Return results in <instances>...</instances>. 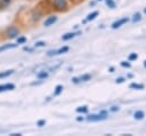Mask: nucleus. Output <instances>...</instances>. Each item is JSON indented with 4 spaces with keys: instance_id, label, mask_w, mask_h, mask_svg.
<instances>
[{
    "instance_id": "15",
    "label": "nucleus",
    "mask_w": 146,
    "mask_h": 136,
    "mask_svg": "<svg viewBox=\"0 0 146 136\" xmlns=\"http://www.w3.org/2000/svg\"><path fill=\"white\" fill-rule=\"evenodd\" d=\"M10 3V0H0V8H5Z\"/></svg>"
},
{
    "instance_id": "13",
    "label": "nucleus",
    "mask_w": 146,
    "mask_h": 136,
    "mask_svg": "<svg viewBox=\"0 0 146 136\" xmlns=\"http://www.w3.org/2000/svg\"><path fill=\"white\" fill-rule=\"evenodd\" d=\"M74 37H75L74 33H66V34H64V35L62 37V39H63V40H70V39L74 38Z\"/></svg>"
},
{
    "instance_id": "30",
    "label": "nucleus",
    "mask_w": 146,
    "mask_h": 136,
    "mask_svg": "<svg viewBox=\"0 0 146 136\" xmlns=\"http://www.w3.org/2000/svg\"><path fill=\"white\" fill-rule=\"evenodd\" d=\"M76 120H78V121H82L83 118H82V117H79V118H76Z\"/></svg>"
},
{
    "instance_id": "5",
    "label": "nucleus",
    "mask_w": 146,
    "mask_h": 136,
    "mask_svg": "<svg viewBox=\"0 0 146 136\" xmlns=\"http://www.w3.org/2000/svg\"><path fill=\"white\" fill-rule=\"evenodd\" d=\"M57 21V16H50L44 21V26H50L51 24H54Z\"/></svg>"
},
{
    "instance_id": "8",
    "label": "nucleus",
    "mask_w": 146,
    "mask_h": 136,
    "mask_svg": "<svg viewBox=\"0 0 146 136\" xmlns=\"http://www.w3.org/2000/svg\"><path fill=\"white\" fill-rule=\"evenodd\" d=\"M129 87H130L131 89H144V85H141V83H136V82L130 83Z\"/></svg>"
},
{
    "instance_id": "32",
    "label": "nucleus",
    "mask_w": 146,
    "mask_h": 136,
    "mask_svg": "<svg viewBox=\"0 0 146 136\" xmlns=\"http://www.w3.org/2000/svg\"><path fill=\"white\" fill-rule=\"evenodd\" d=\"M144 66H145V67H146V61H145V62H144Z\"/></svg>"
},
{
    "instance_id": "27",
    "label": "nucleus",
    "mask_w": 146,
    "mask_h": 136,
    "mask_svg": "<svg viewBox=\"0 0 146 136\" xmlns=\"http://www.w3.org/2000/svg\"><path fill=\"white\" fill-rule=\"evenodd\" d=\"M48 56H52V55H56V50H50V51H48V54H47Z\"/></svg>"
},
{
    "instance_id": "3",
    "label": "nucleus",
    "mask_w": 146,
    "mask_h": 136,
    "mask_svg": "<svg viewBox=\"0 0 146 136\" xmlns=\"http://www.w3.org/2000/svg\"><path fill=\"white\" fill-rule=\"evenodd\" d=\"M128 21H129L128 17H123V18H121V19H119V21H115V22L112 24V29H117V27H120L121 25L125 24Z\"/></svg>"
},
{
    "instance_id": "18",
    "label": "nucleus",
    "mask_w": 146,
    "mask_h": 136,
    "mask_svg": "<svg viewBox=\"0 0 146 136\" xmlns=\"http://www.w3.org/2000/svg\"><path fill=\"white\" fill-rule=\"evenodd\" d=\"M47 77H48V73H47V72H44V71H43V72L38 73V78H39V79H46Z\"/></svg>"
},
{
    "instance_id": "1",
    "label": "nucleus",
    "mask_w": 146,
    "mask_h": 136,
    "mask_svg": "<svg viewBox=\"0 0 146 136\" xmlns=\"http://www.w3.org/2000/svg\"><path fill=\"white\" fill-rule=\"evenodd\" d=\"M54 7L59 10V11H63V10H66L67 8V2L66 0H54Z\"/></svg>"
},
{
    "instance_id": "34",
    "label": "nucleus",
    "mask_w": 146,
    "mask_h": 136,
    "mask_svg": "<svg viewBox=\"0 0 146 136\" xmlns=\"http://www.w3.org/2000/svg\"><path fill=\"white\" fill-rule=\"evenodd\" d=\"M99 1H100V0H99Z\"/></svg>"
},
{
    "instance_id": "10",
    "label": "nucleus",
    "mask_w": 146,
    "mask_h": 136,
    "mask_svg": "<svg viewBox=\"0 0 146 136\" xmlns=\"http://www.w3.org/2000/svg\"><path fill=\"white\" fill-rule=\"evenodd\" d=\"M16 46H17V43H16V45H14V43H10V45H5V46L0 47V53H1V51H3V50H6V49L14 48V47H16Z\"/></svg>"
},
{
    "instance_id": "33",
    "label": "nucleus",
    "mask_w": 146,
    "mask_h": 136,
    "mask_svg": "<svg viewBox=\"0 0 146 136\" xmlns=\"http://www.w3.org/2000/svg\"><path fill=\"white\" fill-rule=\"evenodd\" d=\"M144 13H145V14H146V8H145V9H144Z\"/></svg>"
},
{
    "instance_id": "31",
    "label": "nucleus",
    "mask_w": 146,
    "mask_h": 136,
    "mask_svg": "<svg viewBox=\"0 0 146 136\" xmlns=\"http://www.w3.org/2000/svg\"><path fill=\"white\" fill-rule=\"evenodd\" d=\"M110 72H114V67H110Z\"/></svg>"
},
{
    "instance_id": "26",
    "label": "nucleus",
    "mask_w": 146,
    "mask_h": 136,
    "mask_svg": "<svg viewBox=\"0 0 146 136\" xmlns=\"http://www.w3.org/2000/svg\"><path fill=\"white\" fill-rule=\"evenodd\" d=\"M115 81H116V83H121V82L124 81V78H121V77H120V78H117Z\"/></svg>"
},
{
    "instance_id": "24",
    "label": "nucleus",
    "mask_w": 146,
    "mask_h": 136,
    "mask_svg": "<svg viewBox=\"0 0 146 136\" xmlns=\"http://www.w3.org/2000/svg\"><path fill=\"white\" fill-rule=\"evenodd\" d=\"M44 45H46V43H44L43 41H39V42L35 43V47H43Z\"/></svg>"
},
{
    "instance_id": "28",
    "label": "nucleus",
    "mask_w": 146,
    "mask_h": 136,
    "mask_svg": "<svg viewBox=\"0 0 146 136\" xmlns=\"http://www.w3.org/2000/svg\"><path fill=\"white\" fill-rule=\"evenodd\" d=\"M111 111H113V112L119 111V106H112V107H111Z\"/></svg>"
},
{
    "instance_id": "20",
    "label": "nucleus",
    "mask_w": 146,
    "mask_h": 136,
    "mask_svg": "<svg viewBox=\"0 0 146 136\" xmlns=\"http://www.w3.org/2000/svg\"><path fill=\"white\" fill-rule=\"evenodd\" d=\"M76 111H78V112H81V113H86V112L88 111V107H87V106H80V107L76 109Z\"/></svg>"
},
{
    "instance_id": "2",
    "label": "nucleus",
    "mask_w": 146,
    "mask_h": 136,
    "mask_svg": "<svg viewBox=\"0 0 146 136\" xmlns=\"http://www.w3.org/2000/svg\"><path fill=\"white\" fill-rule=\"evenodd\" d=\"M107 117L106 114H103V113H99V114H92V115H89L87 119L89 121H100V120H105Z\"/></svg>"
},
{
    "instance_id": "19",
    "label": "nucleus",
    "mask_w": 146,
    "mask_h": 136,
    "mask_svg": "<svg viewBox=\"0 0 146 136\" xmlns=\"http://www.w3.org/2000/svg\"><path fill=\"white\" fill-rule=\"evenodd\" d=\"M106 5L110 7V8H115V2L113 1V0H106Z\"/></svg>"
},
{
    "instance_id": "17",
    "label": "nucleus",
    "mask_w": 146,
    "mask_h": 136,
    "mask_svg": "<svg viewBox=\"0 0 146 136\" xmlns=\"http://www.w3.org/2000/svg\"><path fill=\"white\" fill-rule=\"evenodd\" d=\"M137 58H138V55H137L136 53H131V54L129 55V57H128L129 61H135V59H137Z\"/></svg>"
},
{
    "instance_id": "25",
    "label": "nucleus",
    "mask_w": 146,
    "mask_h": 136,
    "mask_svg": "<svg viewBox=\"0 0 146 136\" xmlns=\"http://www.w3.org/2000/svg\"><path fill=\"white\" fill-rule=\"evenodd\" d=\"M44 123H46V120H39V121H38V126H39V127H42Z\"/></svg>"
},
{
    "instance_id": "23",
    "label": "nucleus",
    "mask_w": 146,
    "mask_h": 136,
    "mask_svg": "<svg viewBox=\"0 0 146 136\" xmlns=\"http://www.w3.org/2000/svg\"><path fill=\"white\" fill-rule=\"evenodd\" d=\"M121 66H123V67H130V63H128V62H121Z\"/></svg>"
},
{
    "instance_id": "14",
    "label": "nucleus",
    "mask_w": 146,
    "mask_h": 136,
    "mask_svg": "<svg viewBox=\"0 0 146 136\" xmlns=\"http://www.w3.org/2000/svg\"><path fill=\"white\" fill-rule=\"evenodd\" d=\"M68 49H70V48H68L67 46H65V47H62V48H59L58 50H56V54H64V53H66Z\"/></svg>"
},
{
    "instance_id": "12",
    "label": "nucleus",
    "mask_w": 146,
    "mask_h": 136,
    "mask_svg": "<svg viewBox=\"0 0 146 136\" xmlns=\"http://www.w3.org/2000/svg\"><path fill=\"white\" fill-rule=\"evenodd\" d=\"M97 15H98V11H92L91 14H89V15H88L87 21H92V19H95Z\"/></svg>"
},
{
    "instance_id": "22",
    "label": "nucleus",
    "mask_w": 146,
    "mask_h": 136,
    "mask_svg": "<svg viewBox=\"0 0 146 136\" xmlns=\"http://www.w3.org/2000/svg\"><path fill=\"white\" fill-rule=\"evenodd\" d=\"M25 41H26V38H25V37H21V38L17 39V45H18V43H23V42H25Z\"/></svg>"
},
{
    "instance_id": "29",
    "label": "nucleus",
    "mask_w": 146,
    "mask_h": 136,
    "mask_svg": "<svg viewBox=\"0 0 146 136\" xmlns=\"http://www.w3.org/2000/svg\"><path fill=\"white\" fill-rule=\"evenodd\" d=\"M73 82L74 83H78L79 82V78H73Z\"/></svg>"
},
{
    "instance_id": "16",
    "label": "nucleus",
    "mask_w": 146,
    "mask_h": 136,
    "mask_svg": "<svg viewBox=\"0 0 146 136\" xmlns=\"http://www.w3.org/2000/svg\"><path fill=\"white\" fill-rule=\"evenodd\" d=\"M140 19H141V16H140V14H139V13L135 14V15H133V17H132V22H135V23H136V22H139Z\"/></svg>"
},
{
    "instance_id": "21",
    "label": "nucleus",
    "mask_w": 146,
    "mask_h": 136,
    "mask_svg": "<svg viewBox=\"0 0 146 136\" xmlns=\"http://www.w3.org/2000/svg\"><path fill=\"white\" fill-rule=\"evenodd\" d=\"M11 73H13V70H9V71H6V72H3V73H0V78L8 77V75H10Z\"/></svg>"
},
{
    "instance_id": "7",
    "label": "nucleus",
    "mask_w": 146,
    "mask_h": 136,
    "mask_svg": "<svg viewBox=\"0 0 146 136\" xmlns=\"http://www.w3.org/2000/svg\"><path fill=\"white\" fill-rule=\"evenodd\" d=\"M133 118H135L136 120H141V119L144 118V112H143V111H136V112L133 113Z\"/></svg>"
},
{
    "instance_id": "4",
    "label": "nucleus",
    "mask_w": 146,
    "mask_h": 136,
    "mask_svg": "<svg viewBox=\"0 0 146 136\" xmlns=\"http://www.w3.org/2000/svg\"><path fill=\"white\" fill-rule=\"evenodd\" d=\"M18 34V30L15 27V26H9L7 29V35L9 38H15L16 35Z\"/></svg>"
},
{
    "instance_id": "6",
    "label": "nucleus",
    "mask_w": 146,
    "mask_h": 136,
    "mask_svg": "<svg viewBox=\"0 0 146 136\" xmlns=\"http://www.w3.org/2000/svg\"><path fill=\"white\" fill-rule=\"evenodd\" d=\"M14 88H15V86H14L13 83L1 85V86H0V93H1V91H5V90H11V89H14Z\"/></svg>"
},
{
    "instance_id": "9",
    "label": "nucleus",
    "mask_w": 146,
    "mask_h": 136,
    "mask_svg": "<svg viewBox=\"0 0 146 136\" xmlns=\"http://www.w3.org/2000/svg\"><path fill=\"white\" fill-rule=\"evenodd\" d=\"M91 79V75L90 74H82L79 77V81H88Z\"/></svg>"
},
{
    "instance_id": "11",
    "label": "nucleus",
    "mask_w": 146,
    "mask_h": 136,
    "mask_svg": "<svg viewBox=\"0 0 146 136\" xmlns=\"http://www.w3.org/2000/svg\"><path fill=\"white\" fill-rule=\"evenodd\" d=\"M63 91V86L62 85H58V86H56V88H55V91H54V95H59L60 93Z\"/></svg>"
}]
</instances>
